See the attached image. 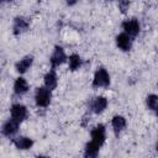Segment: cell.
Returning a JSON list of instances; mask_svg holds the SVG:
<instances>
[{"instance_id":"7c38bea8","label":"cell","mask_w":158,"mask_h":158,"mask_svg":"<svg viewBox=\"0 0 158 158\" xmlns=\"http://www.w3.org/2000/svg\"><path fill=\"white\" fill-rule=\"evenodd\" d=\"M27 90H28V84H27V81H26L23 78H17L16 81H15V84H14V91H15L16 94H19V95H22V94H25Z\"/></svg>"},{"instance_id":"277c9868","label":"cell","mask_w":158,"mask_h":158,"mask_svg":"<svg viewBox=\"0 0 158 158\" xmlns=\"http://www.w3.org/2000/svg\"><path fill=\"white\" fill-rule=\"evenodd\" d=\"M122 28L126 31V33L128 36H137L139 32V23L136 19H131V20H126L122 23Z\"/></svg>"},{"instance_id":"5bb4252c","label":"cell","mask_w":158,"mask_h":158,"mask_svg":"<svg viewBox=\"0 0 158 158\" xmlns=\"http://www.w3.org/2000/svg\"><path fill=\"white\" fill-rule=\"evenodd\" d=\"M125 126H126V120H125V117H122V116H115V117L112 118V127H114V131H115L116 135H117L118 132H121V131L125 128Z\"/></svg>"},{"instance_id":"5b68a950","label":"cell","mask_w":158,"mask_h":158,"mask_svg":"<svg viewBox=\"0 0 158 158\" xmlns=\"http://www.w3.org/2000/svg\"><path fill=\"white\" fill-rule=\"evenodd\" d=\"M65 59H67V57H65V53H64L63 48L57 46V47L54 48L53 54L51 56V64H52V68L54 69L56 67H58L59 64H62Z\"/></svg>"},{"instance_id":"4fadbf2b","label":"cell","mask_w":158,"mask_h":158,"mask_svg":"<svg viewBox=\"0 0 158 158\" xmlns=\"http://www.w3.org/2000/svg\"><path fill=\"white\" fill-rule=\"evenodd\" d=\"M44 84H46V88L49 90H53L57 86V75L53 70L48 72L44 75Z\"/></svg>"},{"instance_id":"6da1fadb","label":"cell","mask_w":158,"mask_h":158,"mask_svg":"<svg viewBox=\"0 0 158 158\" xmlns=\"http://www.w3.org/2000/svg\"><path fill=\"white\" fill-rule=\"evenodd\" d=\"M110 84V77H109V73L104 69V68H99L96 72H95V75H94V80H93V85L95 88H106L109 86Z\"/></svg>"},{"instance_id":"52a82bcc","label":"cell","mask_w":158,"mask_h":158,"mask_svg":"<svg viewBox=\"0 0 158 158\" xmlns=\"http://www.w3.org/2000/svg\"><path fill=\"white\" fill-rule=\"evenodd\" d=\"M116 44L122 51H128L131 48V38L127 33H120L116 37Z\"/></svg>"},{"instance_id":"8fae6325","label":"cell","mask_w":158,"mask_h":158,"mask_svg":"<svg viewBox=\"0 0 158 158\" xmlns=\"http://www.w3.org/2000/svg\"><path fill=\"white\" fill-rule=\"evenodd\" d=\"M32 60H33V58H32L31 56L23 57L22 59H20V62L16 63V70H17L19 73H25V72L31 67Z\"/></svg>"},{"instance_id":"ffe728a7","label":"cell","mask_w":158,"mask_h":158,"mask_svg":"<svg viewBox=\"0 0 158 158\" xmlns=\"http://www.w3.org/2000/svg\"><path fill=\"white\" fill-rule=\"evenodd\" d=\"M77 1H78V0H67V4H68V5H74Z\"/></svg>"},{"instance_id":"9a60e30c","label":"cell","mask_w":158,"mask_h":158,"mask_svg":"<svg viewBox=\"0 0 158 158\" xmlns=\"http://www.w3.org/2000/svg\"><path fill=\"white\" fill-rule=\"evenodd\" d=\"M14 143H15V146L19 149H28L33 144L32 139L31 138H27V137H19L17 139L14 141Z\"/></svg>"},{"instance_id":"ac0fdd59","label":"cell","mask_w":158,"mask_h":158,"mask_svg":"<svg viewBox=\"0 0 158 158\" xmlns=\"http://www.w3.org/2000/svg\"><path fill=\"white\" fill-rule=\"evenodd\" d=\"M146 102H147L148 109H151V110H153V111L157 110V107H158V98H157V95H154V94L148 95Z\"/></svg>"},{"instance_id":"9c48e42d","label":"cell","mask_w":158,"mask_h":158,"mask_svg":"<svg viewBox=\"0 0 158 158\" xmlns=\"http://www.w3.org/2000/svg\"><path fill=\"white\" fill-rule=\"evenodd\" d=\"M106 106H107V100H106L104 96H98V98H95V100H94L93 104H91V109H93V111L96 112V114L102 112V111L106 109Z\"/></svg>"},{"instance_id":"e0dca14e","label":"cell","mask_w":158,"mask_h":158,"mask_svg":"<svg viewBox=\"0 0 158 158\" xmlns=\"http://www.w3.org/2000/svg\"><path fill=\"white\" fill-rule=\"evenodd\" d=\"M81 64V59L78 54H72L69 56V69L70 70H77Z\"/></svg>"},{"instance_id":"8992f818","label":"cell","mask_w":158,"mask_h":158,"mask_svg":"<svg viewBox=\"0 0 158 158\" xmlns=\"http://www.w3.org/2000/svg\"><path fill=\"white\" fill-rule=\"evenodd\" d=\"M91 141L99 144L100 147L105 142V127L104 125H98L93 131H91Z\"/></svg>"},{"instance_id":"7a4b0ae2","label":"cell","mask_w":158,"mask_h":158,"mask_svg":"<svg viewBox=\"0 0 158 158\" xmlns=\"http://www.w3.org/2000/svg\"><path fill=\"white\" fill-rule=\"evenodd\" d=\"M35 99H36L37 106H41V107L48 106V104L51 102V90L47 88H38L36 90Z\"/></svg>"},{"instance_id":"ba28073f","label":"cell","mask_w":158,"mask_h":158,"mask_svg":"<svg viewBox=\"0 0 158 158\" xmlns=\"http://www.w3.org/2000/svg\"><path fill=\"white\" fill-rule=\"evenodd\" d=\"M19 125H20V122L15 121L14 118H10L9 121H6V122L4 123V126H2V133H4L5 136H12V135L17 131Z\"/></svg>"},{"instance_id":"d6986e66","label":"cell","mask_w":158,"mask_h":158,"mask_svg":"<svg viewBox=\"0 0 158 158\" xmlns=\"http://www.w3.org/2000/svg\"><path fill=\"white\" fill-rule=\"evenodd\" d=\"M128 6H130V1L128 0H120L118 1V7H120V10H121V12H126V10L128 9Z\"/></svg>"},{"instance_id":"30bf717a","label":"cell","mask_w":158,"mask_h":158,"mask_svg":"<svg viewBox=\"0 0 158 158\" xmlns=\"http://www.w3.org/2000/svg\"><path fill=\"white\" fill-rule=\"evenodd\" d=\"M28 27V21L23 17H16L15 19V22H14V33L15 35H19L23 31H26Z\"/></svg>"},{"instance_id":"2e32d148","label":"cell","mask_w":158,"mask_h":158,"mask_svg":"<svg viewBox=\"0 0 158 158\" xmlns=\"http://www.w3.org/2000/svg\"><path fill=\"white\" fill-rule=\"evenodd\" d=\"M99 149H100V146L96 144L95 142H89L85 147V157H96L98 153H99Z\"/></svg>"},{"instance_id":"3957f363","label":"cell","mask_w":158,"mask_h":158,"mask_svg":"<svg viewBox=\"0 0 158 158\" xmlns=\"http://www.w3.org/2000/svg\"><path fill=\"white\" fill-rule=\"evenodd\" d=\"M27 116V109L21 104H15L11 107V118L17 122H22Z\"/></svg>"}]
</instances>
